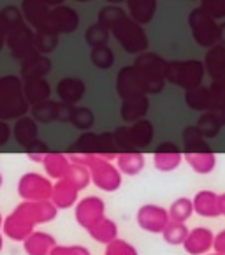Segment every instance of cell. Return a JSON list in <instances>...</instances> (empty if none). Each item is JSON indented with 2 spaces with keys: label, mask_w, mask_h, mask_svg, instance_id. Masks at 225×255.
Segmentation results:
<instances>
[{
  "label": "cell",
  "mask_w": 225,
  "mask_h": 255,
  "mask_svg": "<svg viewBox=\"0 0 225 255\" xmlns=\"http://www.w3.org/2000/svg\"><path fill=\"white\" fill-rule=\"evenodd\" d=\"M69 94H72V99H79L83 94V83L76 79H65L60 83V95L69 101Z\"/></svg>",
  "instance_id": "1"
}]
</instances>
